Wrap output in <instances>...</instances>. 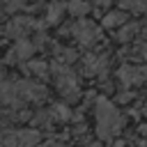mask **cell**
<instances>
[{
  "label": "cell",
  "instance_id": "7c38bea8",
  "mask_svg": "<svg viewBox=\"0 0 147 147\" xmlns=\"http://www.w3.org/2000/svg\"><path fill=\"white\" fill-rule=\"evenodd\" d=\"M138 32H140V25H138V23H129V25H122L117 39H119V41H131Z\"/></svg>",
  "mask_w": 147,
  "mask_h": 147
},
{
  "label": "cell",
  "instance_id": "30bf717a",
  "mask_svg": "<svg viewBox=\"0 0 147 147\" xmlns=\"http://www.w3.org/2000/svg\"><path fill=\"white\" fill-rule=\"evenodd\" d=\"M126 11L124 9H115V11H108L103 16V25L106 28H117V25H126Z\"/></svg>",
  "mask_w": 147,
  "mask_h": 147
},
{
  "label": "cell",
  "instance_id": "3957f363",
  "mask_svg": "<svg viewBox=\"0 0 147 147\" xmlns=\"http://www.w3.org/2000/svg\"><path fill=\"white\" fill-rule=\"evenodd\" d=\"M0 140L5 147H37L41 142V136L37 129H9L2 131Z\"/></svg>",
  "mask_w": 147,
  "mask_h": 147
},
{
  "label": "cell",
  "instance_id": "e0dca14e",
  "mask_svg": "<svg viewBox=\"0 0 147 147\" xmlns=\"http://www.w3.org/2000/svg\"><path fill=\"white\" fill-rule=\"evenodd\" d=\"M51 117H53V113H46V110H39L34 117H32V124L34 126H46L48 122H51Z\"/></svg>",
  "mask_w": 147,
  "mask_h": 147
},
{
  "label": "cell",
  "instance_id": "ba28073f",
  "mask_svg": "<svg viewBox=\"0 0 147 147\" xmlns=\"http://www.w3.org/2000/svg\"><path fill=\"white\" fill-rule=\"evenodd\" d=\"M34 41H28V39H18V44L9 51V62H23V60H28L32 53H34Z\"/></svg>",
  "mask_w": 147,
  "mask_h": 147
},
{
  "label": "cell",
  "instance_id": "6da1fadb",
  "mask_svg": "<svg viewBox=\"0 0 147 147\" xmlns=\"http://www.w3.org/2000/svg\"><path fill=\"white\" fill-rule=\"evenodd\" d=\"M94 119H96V136L101 140H113L122 131V126H124L122 113L106 96L96 99V103H94Z\"/></svg>",
  "mask_w": 147,
  "mask_h": 147
},
{
  "label": "cell",
  "instance_id": "8fae6325",
  "mask_svg": "<svg viewBox=\"0 0 147 147\" xmlns=\"http://www.w3.org/2000/svg\"><path fill=\"white\" fill-rule=\"evenodd\" d=\"M119 7L136 11V14H142V11H147V0H119Z\"/></svg>",
  "mask_w": 147,
  "mask_h": 147
},
{
  "label": "cell",
  "instance_id": "2e32d148",
  "mask_svg": "<svg viewBox=\"0 0 147 147\" xmlns=\"http://www.w3.org/2000/svg\"><path fill=\"white\" fill-rule=\"evenodd\" d=\"M51 113H53V117H57V119H69V117H71V113H69V108H67L64 103H55V106L51 108Z\"/></svg>",
  "mask_w": 147,
  "mask_h": 147
},
{
  "label": "cell",
  "instance_id": "cb8c5ba5",
  "mask_svg": "<svg viewBox=\"0 0 147 147\" xmlns=\"http://www.w3.org/2000/svg\"><path fill=\"white\" fill-rule=\"evenodd\" d=\"M142 113H145V117H147V103H145V108H142Z\"/></svg>",
  "mask_w": 147,
  "mask_h": 147
},
{
  "label": "cell",
  "instance_id": "5b68a950",
  "mask_svg": "<svg viewBox=\"0 0 147 147\" xmlns=\"http://www.w3.org/2000/svg\"><path fill=\"white\" fill-rule=\"evenodd\" d=\"M117 78L124 87L131 85H140L147 80V67H138V64H122L117 69Z\"/></svg>",
  "mask_w": 147,
  "mask_h": 147
},
{
  "label": "cell",
  "instance_id": "44dd1931",
  "mask_svg": "<svg viewBox=\"0 0 147 147\" xmlns=\"http://www.w3.org/2000/svg\"><path fill=\"white\" fill-rule=\"evenodd\" d=\"M94 2H96L99 7H108V5H110V0H94Z\"/></svg>",
  "mask_w": 147,
  "mask_h": 147
},
{
  "label": "cell",
  "instance_id": "484cf974",
  "mask_svg": "<svg viewBox=\"0 0 147 147\" xmlns=\"http://www.w3.org/2000/svg\"><path fill=\"white\" fill-rule=\"evenodd\" d=\"M0 138H2V131H0Z\"/></svg>",
  "mask_w": 147,
  "mask_h": 147
},
{
  "label": "cell",
  "instance_id": "ac0fdd59",
  "mask_svg": "<svg viewBox=\"0 0 147 147\" xmlns=\"http://www.w3.org/2000/svg\"><path fill=\"white\" fill-rule=\"evenodd\" d=\"M136 57H142V60H147V41L138 44V48H136Z\"/></svg>",
  "mask_w": 147,
  "mask_h": 147
},
{
  "label": "cell",
  "instance_id": "d6986e66",
  "mask_svg": "<svg viewBox=\"0 0 147 147\" xmlns=\"http://www.w3.org/2000/svg\"><path fill=\"white\" fill-rule=\"evenodd\" d=\"M21 7H25V0H11V2H7V9H9V11L21 9Z\"/></svg>",
  "mask_w": 147,
  "mask_h": 147
},
{
  "label": "cell",
  "instance_id": "9c48e42d",
  "mask_svg": "<svg viewBox=\"0 0 147 147\" xmlns=\"http://www.w3.org/2000/svg\"><path fill=\"white\" fill-rule=\"evenodd\" d=\"M32 28V21L25 18V16H16L11 18V23L7 25V34L14 37V39H25V32Z\"/></svg>",
  "mask_w": 147,
  "mask_h": 147
},
{
  "label": "cell",
  "instance_id": "277c9868",
  "mask_svg": "<svg viewBox=\"0 0 147 147\" xmlns=\"http://www.w3.org/2000/svg\"><path fill=\"white\" fill-rule=\"evenodd\" d=\"M71 34L76 37V41H78L80 46H94V44L99 41V37H101V30H99L92 21L80 18L78 23L71 25Z\"/></svg>",
  "mask_w": 147,
  "mask_h": 147
},
{
  "label": "cell",
  "instance_id": "9a60e30c",
  "mask_svg": "<svg viewBox=\"0 0 147 147\" xmlns=\"http://www.w3.org/2000/svg\"><path fill=\"white\" fill-rule=\"evenodd\" d=\"M30 71H32L34 76H39V78H46V76H48V71H51V67H48L46 62H41V60H39V62H37V60H32V62H30Z\"/></svg>",
  "mask_w": 147,
  "mask_h": 147
},
{
  "label": "cell",
  "instance_id": "5bb4252c",
  "mask_svg": "<svg viewBox=\"0 0 147 147\" xmlns=\"http://www.w3.org/2000/svg\"><path fill=\"white\" fill-rule=\"evenodd\" d=\"M69 11L74 16H85L90 11V2H85V0H71L69 2Z\"/></svg>",
  "mask_w": 147,
  "mask_h": 147
},
{
  "label": "cell",
  "instance_id": "7402d4cb",
  "mask_svg": "<svg viewBox=\"0 0 147 147\" xmlns=\"http://www.w3.org/2000/svg\"><path fill=\"white\" fill-rule=\"evenodd\" d=\"M140 133H142V136L147 138V124H142V126H140Z\"/></svg>",
  "mask_w": 147,
  "mask_h": 147
},
{
  "label": "cell",
  "instance_id": "d4e9b609",
  "mask_svg": "<svg viewBox=\"0 0 147 147\" xmlns=\"http://www.w3.org/2000/svg\"><path fill=\"white\" fill-rule=\"evenodd\" d=\"M0 78H2V64H0Z\"/></svg>",
  "mask_w": 147,
  "mask_h": 147
},
{
  "label": "cell",
  "instance_id": "7a4b0ae2",
  "mask_svg": "<svg viewBox=\"0 0 147 147\" xmlns=\"http://www.w3.org/2000/svg\"><path fill=\"white\" fill-rule=\"evenodd\" d=\"M51 71H53V80H55V87L60 90V94L67 101H76L80 96V90H78V80L71 71V67L62 64V62H55L51 67Z\"/></svg>",
  "mask_w": 147,
  "mask_h": 147
},
{
  "label": "cell",
  "instance_id": "ffe728a7",
  "mask_svg": "<svg viewBox=\"0 0 147 147\" xmlns=\"http://www.w3.org/2000/svg\"><path fill=\"white\" fill-rule=\"evenodd\" d=\"M131 99H133V92H129V94L126 92H119L117 94V101H131Z\"/></svg>",
  "mask_w": 147,
  "mask_h": 147
},
{
  "label": "cell",
  "instance_id": "603a6c76",
  "mask_svg": "<svg viewBox=\"0 0 147 147\" xmlns=\"http://www.w3.org/2000/svg\"><path fill=\"white\" fill-rule=\"evenodd\" d=\"M87 147H101V145H99V142H92V145H87Z\"/></svg>",
  "mask_w": 147,
  "mask_h": 147
},
{
  "label": "cell",
  "instance_id": "52a82bcc",
  "mask_svg": "<svg viewBox=\"0 0 147 147\" xmlns=\"http://www.w3.org/2000/svg\"><path fill=\"white\" fill-rule=\"evenodd\" d=\"M110 67L108 55H85L83 57V74L85 76H103Z\"/></svg>",
  "mask_w": 147,
  "mask_h": 147
},
{
  "label": "cell",
  "instance_id": "8992f818",
  "mask_svg": "<svg viewBox=\"0 0 147 147\" xmlns=\"http://www.w3.org/2000/svg\"><path fill=\"white\" fill-rule=\"evenodd\" d=\"M16 87H18V94L23 101H44L48 96L46 87L34 80H16Z\"/></svg>",
  "mask_w": 147,
  "mask_h": 147
},
{
  "label": "cell",
  "instance_id": "4fadbf2b",
  "mask_svg": "<svg viewBox=\"0 0 147 147\" xmlns=\"http://www.w3.org/2000/svg\"><path fill=\"white\" fill-rule=\"evenodd\" d=\"M62 11H64V5H62V2H51V5H48V11H46L48 23H57L60 16H62Z\"/></svg>",
  "mask_w": 147,
  "mask_h": 147
}]
</instances>
